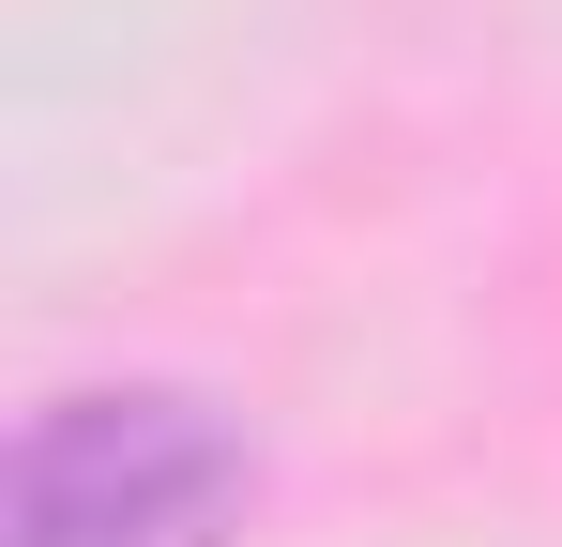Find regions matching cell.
Wrapping results in <instances>:
<instances>
[{
    "label": "cell",
    "instance_id": "obj_1",
    "mask_svg": "<svg viewBox=\"0 0 562 547\" xmlns=\"http://www.w3.org/2000/svg\"><path fill=\"white\" fill-rule=\"evenodd\" d=\"M259 456L183 380H77L15 426V547H228Z\"/></svg>",
    "mask_w": 562,
    "mask_h": 547
}]
</instances>
